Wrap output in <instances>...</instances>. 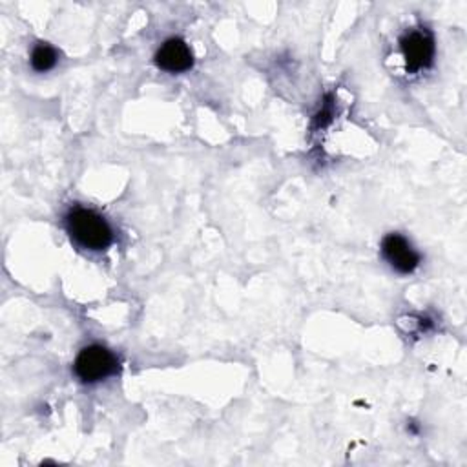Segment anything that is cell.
Returning a JSON list of instances; mask_svg holds the SVG:
<instances>
[{
  "label": "cell",
  "mask_w": 467,
  "mask_h": 467,
  "mask_svg": "<svg viewBox=\"0 0 467 467\" xmlns=\"http://www.w3.org/2000/svg\"><path fill=\"white\" fill-rule=\"evenodd\" d=\"M64 226L75 244L91 252L106 250L115 237L109 223L86 206H71L64 215Z\"/></svg>",
  "instance_id": "obj_1"
},
{
  "label": "cell",
  "mask_w": 467,
  "mask_h": 467,
  "mask_svg": "<svg viewBox=\"0 0 467 467\" xmlns=\"http://www.w3.org/2000/svg\"><path fill=\"white\" fill-rule=\"evenodd\" d=\"M119 368V361L111 350L102 345H88L84 347L75 361L73 372L82 383H99L113 376Z\"/></svg>",
  "instance_id": "obj_2"
},
{
  "label": "cell",
  "mask_w": 467,
  "mask_h": 467,
  "mask_svg": "<svg viewBox=\"0 0 467 467\" xmlns=\"http://www.w3.org/2000/svg\"><path fill=\"white\" fill-rule=\"evenodd\" d=\"M400 49L407 71L416 73L427 69L432 66L436 55L434 35L427 27H412L401 35Z\"/></svg>",
  "instance_id": "obj_3"
},
{
  "label": "cell",
  "mask_w": 467,
  "mask_h": 467,
  "mask_svg": "<svg viewBox=\"0 0 467 467\" xmlns=\"http://www.w3.org/2000/svg\"><path fill=\"white\" fill-rule=\"evenodd\" d=\"M379 250L387 265L398 274H412L421 263V255L401 234H387Z\"/></svg>",
  "instance_id": "obj_4"
},
{
  "label": "cell",
  "mask_w": 467,
  "mask_h": 467,
  "mask_svg": "<svg viewBox=\"0 0 467 467\" xmlns=\"http://www.w3.org/2000/svg\"><path fill=\"white\" fill-rule=\"evenodd\" d=\"M155 64L166 73H182L193 66V53L182 38L171 36L155 51Z\"/></svg>",
  "instance_id": "obj_5"
},
{
  "label": "cell",
  "mask_w": 467,
  "mask_h": 467,
  "mask_svg": "<svg viewBox=\"0 0 467 467\" xmlns=\"http://www.w3.org/2000/svg\"><path fill=\"white\" fill-rule=\"evenodd\" d=\"M58 62V51L47 42H36L29 53V66L36 73L53 69Z\"/></svg>",
  "instance_id": "obj_6"
}]
</instances>
